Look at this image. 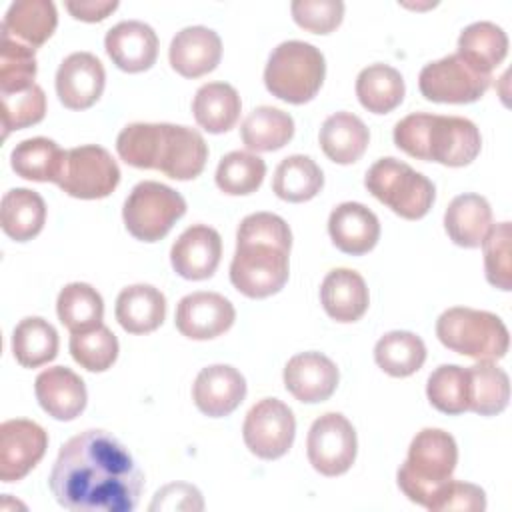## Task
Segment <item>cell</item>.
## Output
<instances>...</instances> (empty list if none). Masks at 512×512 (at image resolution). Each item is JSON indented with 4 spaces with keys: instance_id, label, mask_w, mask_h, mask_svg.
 <instances>
[{
    "instance_id": "obj_47",
    "label": "cell",
    "mask_w": 512,
    "mask_h": 512,
    "mask_svg": "<svg viewBox=\"0 0 512 512\" xmlns=\"http://www.w3.org/2000/svg\"><path fill=\"white\" fill-rule=\"evenodd\" d=\"M428 510H464V512H482L486 510V494L480 486L450 478L432 498Z\"/></svg>"
},
{
    "instance_id": "obj_4",
    "label": "cell",
    "mask_w": 512,
    "mask_h": 512,
    "mask_svg": "<svg viewBox=\"0 0 512 512\" xmlns=\"http://www.w3.org/2000/svg\"><path fill=\"white\" fill-rule=\"evenodd\" d=\"M394 144L412 158L458 168L476 160L482 136L468 118L416 112L396 122Z\"/></svg>"
},
{
    "instance_id": "obj_22",
    "label": "cell",
    "mask_w": 512,
    "mask_h": 512,
    "mask_svg": "<svg viewBox=\"0 0 512 512\" xmlns=\"http://www.w3.org/2000/svg\"><path fill=\"white\" fill-rule=\"evenodd\" d=\"M168 58L180 76L200 78L220 64L222 40L212 28L186 26L172 38Z\"/></svg>"
},
{
    "instance_id": "obj_7",
    "label": "cell",
    "mask_w": 512,
    "mask_h": 512,
    "mask_svg": "<svg viewBox=\"0 0 512 512\" xmlns=\"http://www.w3.org/2000/svg\"><path fill=\"white\" fill-rule=\"evenodd\" d=\"M326 76L324 54L308 42L286 40L278 44L264 68L268 92L288 104L310 102Z\"/></svg>"
},
{
    "instance_id": "obj_8",
    "label": "cell",
    "mask_w": 512,
    "mask_h": 512,
    "mask_svg": "<svg viewBox=\"0 0 512 512\" xmlns=\"http://www.w3.org/2000/svg\"><path fill=\"white\" fill-rule=\"evenodd\" d=\"M364 186L376 200L406 220L426 216L436 198L432 180L392 156L380 158L368 168Z\"/></svg>"
},
{
    "instance_id": "obj_21",
    "label": "cell",
    "mask_w": 512,
    "mask_h": 512,
    "mask_svg": "<svg viewBox=\"0 0 512 512\" xmlns=\"http://www.w3.org/2000/svg\"><path fill=\"white\" fill-rule=\"evenodd\" d=\"M34 392L42 410L62 422L80 416L88 400L84 380L66 366H52L42 370L36 376Z\"/></svg>"
},
{
    "instance_id": "obj_24",
    "label": "cell",
    "mask_w": 512,
    "mask_h": 512,
    "mask_svg": "<svg viewBox=\"0 0 512 512\" xmlns=\"http://www.w3.org/2000/svg\"><path fill=\"white\" fill-rule=\"evenodd\" d=\"M320 302L332 320L356 322L368 310V286L356 270L334 268L322 280Z\"/></svg>"
},
{
    "instance_id": "obj_48",
    "label": "cell",
    "mask_w": 512,
    "mask_h": 512,
    "mask_svg": "<svg viewBox=\"0 0 512 512\" xmlns=\"http://www.w3.org/2000/svg\"><path fill=\"white\" fill-rule=\"evenodd\" d=\"M202 494L198 488L176 482L160 488L154 494V500L150 504V510H202Z\"/></svg>"
},
{
    "instance_id": "obj_12",
    "label": "cell",
    "mask_w": 512,
    "mask_h": 512,
    "mask_svg": "<svg viewBox=\"0 0 512 512\" xmlns=\"http://www.w3.org/2000/svg\"><path fill=\"white\" fill-rule=\"evenodd\" d=\"M358 440L352 422L340 412H326L308 430L306 454L322 476H340L356 460Z\"/></svg>"
},
{
    "instance_id": "obj_19",
    "label": "cell",
    "mask_w": 512,
    "mask_h": 512,
    "mask_svg": "<svg viewBox=\"0 0 512 512\" xmlns=\"http://www.w3.org/2000/svg\"><path fill=\"white\" fill-rule=\"evenodd\" d=\"M246 396V380L244 376L228 364H212L198 372L192 398L196 408L210 416L222 418L232 414Z\"/></svg>"
},
{
    "instance_id": "obj_27",
    "label": "cell",
    "mask_w": 512,
    "mask_h": 512,
    "mask_svg": "<svg viewBox=\"0 0 512 512\" xmlns=\"http://www.w3.org/2000/svg\"><path fill=\"white\" fill-rule=\"evenodd\" d=\"M116 320L130 334L154 332L166 318V298L150 284L122 288L116 298Z\"/></svg>"
},
{
    "instance_id": "obj_43",
    "label": "cell",
    "mask_w": 512,
    "mask_h": 512,
    "mask_svg": "<svg viewBox=\"0 0 512 512\" xmlns=\"http://www.w3.org/2000/svg\"><path fill=\"white\" fill-rule=\"evenodd\" d=\"M38 66L34 50L2 36L0 48V94H14L34 86Z\"/></svg>"
},
{
    "instance_id": "obj_11",
    "label": "cell",
    "mask_w": 512,
    "mask_h": 512,
    "mask_svg": "<svg viewBox=\"0 0 512 512\" xmlns=\"http://www.w3.org/2000/svg\"><path fill=\"white\" fill-rule=\"evenodd\" d=\"M120 168L112 154L96 144L76 146L66 152L58 186L72 198L98 200L116 190Z\"/></svg>"
},
{
    "instance_id": "obj_49",
    "label": "cell",
    "mask_w": 512,
    "mask_h": 512,
    "mask_svg": "<svg viewBox=\"0 0 512 512\" xmlns=\"http://www.w3.org/2000/svg\"><path fill=\"white\" fill-rule=\"evenodd\" d=\"M118 8L116 0H70L66 2V10L82 22H100L108 18Z\"/></svg>"
},
{
    "instance_id": "obj_32",
    "label": "cell",
    "mask_w": 512,
    "mask_h": 512,
    "mask_svg": "<svg viewBox=\"0 0 512 512\" xmlns=\"http://www.w3.org/2000/svg\"><path fill=\"white\" fill-rule=\"evenodd\" d=\"M240 136L252 152H274L292 140L294 120L280 108L258 106L244 118Z\"/></svg>"
},
{
    "instance_id": "obj_46",
    "label": "cell",
    "mask_w": 512,
    "mask_h": 512,
    "mask_svg": "<svg viewBox=\"0 0 512 512\" xmlns=\"http://www.w3.org/2000/svg\"><path fill=\"white\" fill-rule=\"evenodd\" d=\"M294 22L314 34H330L344 18V2L340 0H294L290 4Z\"/></svg>"
},
{
    "instance_id": "obj_16",
    "label": "cell",
    "mask_w": 512,
    "mask_h": 512,
    "mask_svg": "<svg viewBox=\"0 0 512 512\" xmlns=\"http://www.w3.org/2000/svg\"><path fill=\"white\" fill-rule=\"evenodd\" d=\"M106 72L90 52H72L56 70L58 100L70 110H86L102 96Z\"/></svg>"
},
{
    "instance_id": "obj_34",
    "label": "cell",
    "mask_w": 512,
    "mask_h": 512,
    "mask_svg": "<svg viewBox=\"0 0 512 512\" xmlns=\"http://www.w3.org/2000/svg\"><path fill=\"white\" fill-rule=\"evenodd\" d=\"M468 372V410L480 416L500 414L510 400L508 374L492 362H478Z\"/></svg>"
},
{
    "instance_id": "obj_23",
    "label": "cell",
    "mask_w": 512,
    "mask_h": 512,
    "mask_svg": "<svg viewBox=\"0 0 512 512\" xmlns=\"http://www.w3.org/2000/svg\"><path fill=\"white\" fill-rule=\"evenodd\" d=\"M328 234L340 252L362 256L376 246L380 238V222L368 206L360 202H342L330 212Z\"/></svg>"
},
{
    "instance_id": "obj_10",
    "label": "cell",
    "mask_w": 512,
    "mask_h": 512,
    "mask_svg": "<svg viewBox=\"0 0 512 512\" xmlns=\"http://www.w3.org/2000/svg\"><path fill=\"white\" fill-rule=\"evenodd\" d=\"M492 74H486L464 60L458 52L426 64L418 76L420 94L440 104H470L490 88Z\"/></svg>"
},
{
    "instance_id": "obj_31",
    "label": "cell",
    "mask_w": 512,
    "mask_h": 512,
    "mask_svg": "<svg viewBox=\"0 0 512 512\" xmlns=\"http://www.w3.org/2000/svg\"><path fill=\"white\" fill-rule=\"evenodd\" d=\"M0 222L8 238L16 242H28L44 228L46 204L34 190L12 188L2 196Z\"/></svg>"
},
{
    "instance_id": "obj_33",
    "label": "cell",
    "mask_w": 512,
    "mask_h": 512,
    "mask_svg": "<svg viewBox=\"0 0 512 512\" xmlns=\"http://www.w3.org/2000/svg\"><path fill=\"white\" fill-rule=\"evenodd\" d=\"M404 78L388 64H370L356 78V96L372 114H388L404 100Z\"/></svg>"
},
{
    "instance_id": "obj_9",
    "label": "cell",
    "mask_w": 512,
    "mask_h": 512,
    "mask_svg": "<svg viewBox=\"0 0 512 512\" xmlns=\"http://www.w3.org/2000/svg\"><path fill=\"white\" fill-rule=\"evenodd\" d=\"M186 212V200L174 188L144 180L138 182L128 194L122 218L126 230L142 242H158L162 240L176 220H180Z\"/></svg>"
},
{
    "instance_id": "obj_28",
    "label": "cell",
    "mask_w": 512,
    "mask_h": 512,
    "mask_svg": "<svg viewBox=\"0 0 512 512\" xmlns=\"http://www.w3.org/2000/svg\"><path fill=\"white\" fill-rule=\"evenodd\" d=\"M322 152L336 164H354L368 148L370 132L366 124L352 112H336L328 116L318 134Z\"/></svg>"
},
{
    "instance_id": "obj_17",
    "label": "cell",
    "mask_w": 512,
    "mask_h": 512,
    "mask_svg": "<svg viewBox=\"0 0 512 512\" xmlns=\"http://www.w3.org/2000/svg\"><path fill=\"white\" fill-rule=\"evenodd\" d=\"M220 258L222 238L214 228L206 224H194L186 228L170 250L174 272L186 280L210 278L216 272Z\"/></svg>"
},
{
    "instance_id": "obj_13",
    "label": "cell",
    "mask_w": 512,
    "mask_h": 512,
    "mask_svg": "<svg viewBox=\"0 0 512 512\" xmlns=\"http://www.w3.org/2000/svg\"><path fill=\"white\" fill-rule=\"evenodd\" d=\"M294 436L296 418L292 410L278 398H262L248 410L244 418V444L262 460H276L284 456L292 448Z\"/></svg>"
},
{
    "instance_id": "obj_14",
    "label": "cell",
    "mask_w": 512,
    "mask_h": 512,
    "mask_svg": "<svg viewBox=\"0 0 512 512\" xmlns=\"http://www.w3.org/2000/svg\"><path fill=\"white\" fill-rule=\"evenodd\" d=\"M48 448L46 430L24 418L0 424V480L10 484L22 480Z\"/></svg>"
},
{
    "instance_id": "obj_30",
    "label": "cell",
    "mask_w": 512,
    "mask_h": 512,
    "mask_svg": "<svg viewBox=\"0 0 512 512\" xmlns=\"http://www.w3.org/2000/svg\"><path fill=\"white\" fill-rule=\"evenodd\" d=\"M66 152L50 138L36 136L18 142L10 152L12 170L34 182H56L62 176Z\"/></svg>"
},
{
    "instance_id": "obj_42",
    "label": "cell",
    "mask_w": 512,
    "mask_h": 512,
    "mask_svg": "<svg viewBox=\"0 0 512 512\" xmlns=\"http://www.w3.org/2000/svg\"><path fill=\"white\" fill-rule=\"evenodd\" d=\"M70 354L88 372H104L118 358V338L108 326L100 324L92 330L72 334Z\"/></svg>"
},
{
    "instance_id": "obj_18",
    "label": "cell",
    "mask_w": 512,
    "mask_h": 512,
    "mask_svg": "<svg viewBox=\"0 0 512 512\" xmlns=\"http://www.w3.org/2000/svg\"><path fill=\"white\" fill-rule=\"evenodd\" d=\"M336 364L320 352H300L284 366L286 390L304 404H318L328 400L338 386Z\"/></svg>"
},
{
    "instance_id": "obj_3",
    "label": "cell",
    "mask_w": 512,
    "mask_h": 512,
    "mask_svg": "<svg viewBox=\"0 0 512 512\" xmlns=\"http://www.w3.org/2000/svg\"><path fill=\"white\" fill-rule=\"evenodd\" d=\"M118 156L146 170H160L172 180L200 176L208 160V146L194 128L168 122H134L116 138Z\"/></svg>"
},
{
    "instance_id": "obj_39",
    "label": "cell",
    "mask_w": 512,
    "mask_h": 512,
    "mask_svg": "<svg viewBox=\"0 0 512 512\" xmlns=\"http://www.w3.org/2000/svg\"><path fill=\"white\" fill-rule=\"evenodd\" d=\"M58 320L72 332H86L102 324L104 300L96 288L86 282L66 284L56 300Z\"/></svg>"
},
{
    "instance_id": "obj_2",
    "label": "cell",
    "mask_w": 512,
    "mask_h": 512,
    "mask_svg": "<svg viewBox=\"0 0 512 512\" xmlns=\"http://www.w3.org/2000/svg\"><path fill=\"white\" fill-rule=\"evenodd\" d=\"M290 248L292 232L284 218L272 212L246 216L236 232L230 282L248 298H268L280 292L290 274Z\"/></svg>"
},
{
    "instance_id": "obj_20",
    "label": "cell",
    "mask_w": 512,
    "mask_h": 512,
    "mask_svg": "<svg viewBox=\"0 0 512 512\" xmlns=\"http://www.w3.org/2000/svg\"><path fill=\"white\" fill-rule=\"evenodd\" d=\"M104 48L120 70L144 72L158 58V36L146 22L124 20L106 32Z\"/></svg>"
},
{
    "instance_id": "obj_5",
    "label": "cell",
    "mask_w": 512,
    "mask_h": 512,
    "mask_svg": "<svg viewBox=\"0 0 512 512\" xmlns=\"http://www.w3.org/2000/svg\"><path fill=\"white\" fill-rule=\"evenodd\" d=\"M456 462L458 446L452 434L424 428L412 438L408 456L398 468V486L410 502L428 508L436 492L452 478Z\"/></svg>"
},
{
    "instance_id": "obj_1",
    "label": "cell",
    "mask_w": 512,
    "mask_h": 512,
    "mask_svg": "<svg viewBox=\"0 0 512 512\" xmlns=\"http://www.w3.org/2000/svg\"><path fill=\"white\" fill-rule=\"evenodd\" d=\"M48 486L74 512H132L144 472L128 448L106 430H84L62 444Z\"/></svg>"
},
{
    "instance_id": "obj_41",
    "label": "cell",
    "mask_w": 512,
    "mask_h": 512,
    "mask_svg": "<svg viewBox=\"0 0 512 512\" xmlns=\"http://www.w3.org/2000/svg\"><path fill=\"white\" fill-rule=\"evenodd\" d=\"M430 404L444 414H462L468 410V372L458 364L438 366L426 382Z\"/></svg>"
},
{
    "instance_id": "obj_35",
    "label": "cell",
    "mask_w": 512,
    "mask_h": 512,
    "mask_svg": "<svg viewBox=\"0 0 512 512\" xmlns=\"http://www.w3.org/2000/svg\"><path fill=\"white\" fill-rule=\"evenodd\" d=\"M324 186V174L320 166L304 154L286 156L274 172L272 190L280 200L306 202L312 200Z\"/></svg>"
},
{
    "instance_id": "obj_15",
    "label": "cell",
    "mask_w": 512,
    "mask_h": 512,
    "mask_svg": "<svg viewBox=\"0 0 512 512\" xmlns=\"http://www.w3.org/2000/svg\"><path fill=\"white\" fill-rule=\"evenodd\" d=\"M236 310L218 292L186 294L176 306V328L192 340H210L232 328Z\"/></svg>"
},
{
    "instance_id": "obj_45",
    "label": "cell",
    "mask_w": 512,
    "mask_h": 512,
    "mask_svg": "<svg viewBox=\"0 0 512 512\" xmlns=\"http://www.w3.org/2000/svg\"><path fill=\"white\" fill-rule=\"evenodd\" d=\"M0 98H2L4 138L12 130H22L38 124L46 114V94L38 84L22 92L0 94Z\"/></svg>"
},
{
    "instance_id": "obj_29",
    "label": "cell",
    "mask_w": 512,
    "mask_h": 512,
    "mask_svg": "<svg viewBox=\"0 0 512 512\" xmlns=\"http://www.w3.org/2000/svg\"><path fill=\"white\" fill-rule=\"evenodd\" d=\"M242 100L232 84L208 82L202 84L192 100V114L200 128L210 134H222L234 128L240 118Z\"/></svg>"
},
{
    "instance_id": "obj_26",
    "label": "cell",
    "mask_w": 512,
    "mask_h": 512,
    "mask_svg": "<svg viewBox=\"0 0 512 512\" xmlns=\"http://www.w3.org/2000/svg\"><path fill=\"white\" fill-rule=\"evenodd\" d=\"M448 238L462 248H478L492 228V208L480 194H460L452 198L444 212Z\"/></svg>"
},
{
    "instance_id": "obj_40",
    "label": "cell",
    "mask_w": 512,
    "mask_h": 512,
    "mask_svg": "<svg viewBox=\"0 0 512 512\" xmlns=\"http://www.w3.org/2000/svg\"><path fill=\"white\" fill-rule=\"evenodd\" d=\"M266 176V162L246 150H234L220 158L216 186L230 196H246L260 188Z\"/></svg>"
},
{
    "instance_id": "obj_38",
    "label": "cell",
    "mask_w": 512,
    "mask_h": 512,
    "mask_svg": "<svg viewBox=\"0 0 512 512\" xmlns=\"http://www.w3.org/2000/svg\"><path fill=\"white\" fill-rule=\"evenodd\" d=\"M376 364L394 378L418 372L426 360V346L420 336L408 330H392L374 346Z\"/></svg>"
},
{
    "instance_id": "obj_36",
    "label": "cell",
    "mask_w": 512,
    "mask_h": 512,
    "mask_svg": "<svg viewBox=\"0 0 512 512\" xmlns=\"http://www.w3.org/2000/svg\"><path fill=\"white\" fill-rule=\"evenodd\" d=\"M12 354L24 368H38L48 364L58 354L56 328L40 316H28L20 320L12 332Z\"/></svg>"
},
{
    "instance_id": "obj_44",
    "label": "cell",
    "mask_w": 512,
    "mask_h": 512,
    "mask_svg": "<svg viewBox=\"0 0 512 512\" xmlns=\"http://www.w3.org/2000/svg\"><path fill=\"white\" fill-rule=\"evenodd\" d=\"M510 222L492 224L486 238L482 240L484 248V270L486 280L498 290H512V264H510Z\"/></svg>"
},
{
    "instance_id": "obj_25",
    "label": "cell",
    "mask_w": 512,
    "mask_h": 512,
    "mask_svg": "<svg viewBox=\"0 0 512 512\" xmlns=\"http://www.w3.org/2000/svg\"><path fill=\"white\" fill-rule=\"evenodd\" d=\"M58 14L50 0L12 2L4 20L2 36H8L32 50L42 46L56 30Z\"/></svg>"
},
{
    "instance_id": "obj_6",
    "label": "cell",
    "mask_w": 512,
    "mask_h": 512,
    "mask_svg": "<svg viewBox=\"0 0 512 512\" xmlns=\"http://www.w3.org/2000/svg\"><path fill=\"white\" fill-rule=\"evenodd\" d=\"M436 336L448 350L478 362L500 360L510 346L508 328L500 316L466 306L444 310L436 320Z\"/></svg>"
},
{
    "instance_id": "obj_37",
    "label": "cell",
    "mask_w": 512,
    "mask_h": 512,
    "mask_svg": "<svg viewBox=\"0 0 512 512\" xmlns=\"http://www.w3.org/2000/svg\"><path fill=\"white\" fill-rule=\"evenodd\" d=\"M458 54L478 70L492 74L508 54V36L494 22H474L460 32Z\"/></svg>"
}]
</instances>
